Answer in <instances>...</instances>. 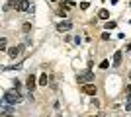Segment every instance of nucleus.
<instances>
[{"label": "nucleus", "mask_w": 131, "mask_h": 117, "mask_svg": "<svg viewBox=\"0 0 131 117\" xmlns=\"http://www.w3.org/2000/svg\"><path fill=\"white\" fill-rule=\"evenodd\" d=\"M10 8H16L18 12L33 14V12H35V2H33V0H8V4L4 6V10L8 12Z\"/></svg>", "instance_id": "nucleus-1"}, {"label": "nucleus", "mask_w": 131, "mask_h": 117, "mask_svg": "<svg viewBox=\"0 0 131 117\" xmlns=\"http://www.w3.org/2000/svg\"><path fill=\"white\" fill-rule=\"evenodd\" d=\"M2 101H4V103H10V106H18V103L22 101V94H20L16 88H14V90H6Z\"/></svg>", "instance_id": "nucleus-2"}, {"label": "nucleus", "mask_w": 131, "mask_h": 117, "mask_svg": "<svg viewBox=\"0 0 131 117\" xmlns=\"http://www.w3.org/2000/svg\"><path fill=\"white\" fill-rule=\"evenodd\" d=\"M24 49H26V45H16V47H10L6 53H8V57H10V59H18V57L22 55Z\"/></svg>", "instance_id": "nucleus-3"}, {"label": "nucleus", "mask_w": 131, "mask_h": 117, "mask_svg": "<svg viewBox=\"0 0 131 117\" xmlns=\"http://www.w3.org/2000/svg\"><path fill=\"white\" fill-rule=\"evenodd\" d=\"M78 84H88V82H94V72L92 70H86L84 74H78Z\"/></svg>", "instance_id": "nucleus-4"}, {"label": "nucleus", "mask_w": 131, "mask_h": 117, "mask_svg": "<svg viewBox=\"0 0 131 117\" xmlns=\"http://www.w3.org/2000/svg\"><path fill=\"white\" fill-rule=\"evenodd\" d=\"M82 92H84V94H88V96H96L98 88H96V84H94V82H88V84H84V86H82Z\"/></svg>", "instance_id": "nucleus-5"}, {"label": "nucleus", "mask_w": 131, "mask_h": 117, "mask_svg": "<svg viewBox=\"0 0 131 117\" xmlns=\"http://www.w3.org/2000/svg\"><path fill=\"white\" fill-rule=\"evenodd\" d=\"M71 29H72V22H67V20H63V22L57 23V31H61V33L71 31Z\"/></svg>", "instance_id": "nucleus-6"}, {"label": "nucleus", "mask_w": 131, "mask_h": 117, "mask_svg": "<svg viewBox=\"0 0 131 117\" xmlns=\"http://www.w3.org/2000/svg\"><path fill=\"white\" fill-rule=\"evenodd\" d=\"M39 80L35 76H33V74H29V76H27V80H26V84H27V90H29V92H33V90H35V86H39Z\"/></svg>", "instance_id": "nucleus-7"}, {"label": "nucleus", "mask_w": 131, "mask_h": 117, "mask_svg": "<svg viewBox=\"0 0 131 117\" xmlns=\"http://www.w3.org/2000/svg\"><path fill=\"white\" fill-rule=\"evenodd\" d=\"M121 59H123V51H115V55H114V68H119Z\"/></svg>", "instance_id": "nucleus-8"}, {"label": "nucleus", "mask_w": 131, "mask_h": 117, "mask_svg": "<svg viewBox=\"0 0 131 117\" xmlns=\"http://www.w3.org/2000/svg\"><path fill=\"white\" fill-rule=\"evenodd\" d=\"M98 18H100V20H108V18H110V12L108 10H100L98 12Z\"/></svg>", "instance_id": "nucleus-9"}, {"label": "nucleus", "mask_w": 131, "mask_h": 117, "mask_svg": "<svg viewBox=\"0 0 131 117\" xmlns=\"http://www.w3.org/2000/svg\"><path fill=\"white\" fill-rule=\"evenodd\" d=\"M22 31H24V33H29V31H31V23H29V22H24Z\"/></svg>", "instance_id": "nucleus-10"}, {"label": "nucleus", "mask_w": 131, "mask_h": 117, "mask_svg": "<svg viewBox=\"0 0 131 117\" xmlns=\"http://www.w3.org/2000/svg\"><path fill=\"white\" fill-rule=\"evenodd\" d=\"M39 86H47V74H41V76H39Z\"/></svg>", "instance_id": "nucleus-11"}, {"label": "nucleus", "mask_w": 131, "mask_h": 117, "mask_svg": "<svg viewBox=\"0 0 131 117\" xmlns=\"http://www.w3.org/2000/svg\"><path fill=\"white\" fill-rule=\"evenodd\" d=\"M22 68V62H18V64H14V67H6L4 70H20Z\"/></svg>", "instance_id": "nucleus-12"}, {"label": "nucleus", "mask_w": 131, "mask_h": 117, "mask_svg": "<svg viewBox=\"0 0 131 117\" xmlns=\"http://www.w3.org/2000/svg\"><path fill=\"white\" fill-rule=\"evenodd\" d=\"M63 6L69 10V8H74V2H71V0H65V2H63Z\"/></svg>", "instance_id": "nucleus-13"}, {"label": "nucleus", "mask_w": 131, "mask_h": 117, "mask_svg": "<svg viewBox=\"0 0 131 117\" xmlns=\"http://www.w3.org/2000/svg\"><path fill=\"white\" fill-rule=\"evenodd\" d=\"M12 84H14V88H16L18 92L22 90V82H20V80H14V82H12Z\"/></svg>", "instance_id": "nucleus-14"}, {"label": "nucleus", "mask_w": 131, "mask_h": 117, "mask_svg": "<svg viewBox=\"0 0 131 117\" xmlns=\"http://www.w3.org/2000/svg\"><path fill=\"white\" fill-rule=\"evenodd\" d=\"M0 49H2V51H8V49H6V37L0 39Z\"/></svg>", "instance_id": "nucleus-15"}, {"label": "nucleus", "mask_w": 131, "mask_h": 117, "mask_svg": "<svg viewBox=\"0 0 131 117\" xmlns=\"http://www.w3.org/2000/svg\"><path fill=\"white\" fill-rule=\"evenodd\" d=\"M57 14H59L61 18H65V16H67V8H59V10H57Z\"/></svg>", "instance_id": "nucleus-16"}, {"label": "nucleus", "mask_w": 131, "mask_h": 117, "mask_svg": "<svg viewBox=\"0 0 131 117\" xmlns=\"http://www.w3.org/2000/svg\"><path fill=\"white\" fill-rule=\"evenodd\" d=\"M115 25H117L115 22H108V23H106V29H114Z\"/></svg>", "instance_id": "nucleus-17"}, {"label": "nucleus", "mask_w": 131, "mask_h": 117, "mask_svg": "<svg viewBox=\"0 0 131 117\" xmlns=\"http://www.w3.org/2000/svg\"><path fill=\"white\" fill-rule=\"evenodd\" d=\"M108 67H110V61H102V62H100V68H104V70H106Z\"/></svg>", "instance_id": "nucleus-18"}, {"label": "nucleus", "mask_w": 131, "mask_h": 117, "mask_svg": "<svg viewBox=\"0 0 131 117\" xmlns=\"http://www.w3.org/2000/svg\"><path fill=\"white\" fill-rule=\"evenodd\" d=\"M110 37H112V35H110V33H108V31H104V33H102V39H104V41H108V39H110Z\"/></svg>", "instance_id": "nucleus-19"}, {"label": "nucleus", "mask_w": 131, "mask_h": 117, "mask_svg": "<svg viewBox=\"0 0 131 117\" xmlns=\"http://www.w3.org/2000/svg\"><path fill=\"white\" fill-rule=\"evenodd\" d=\"M88 6H90L88 2H80V8H82V10H88Z\"/></svg>", "instance_id": "nucleus-20"}, {"label": "nucleus", "mask_w": 131, "mask_h": 117, "mask_svg": "<svg viewBox=\"0 0 131 117\" xmlns=\"http://www.w3.org/2000/svg\"><path fill=\"white\" fill-rule=\"evenodd\" d=\"M125 109H127V111H131V101H125Z\"/></svg>", "instance_id": "nucleus-21"}, {"label": "nucleus", "mask_w": 131, "mask_h": 117, "mask_svg": "<svg viewBox=\"0 0 131 117\" xmlns=\"http://www.w3.org/2000/svg\"><path fill=\"white\" fill-rule=\"evenodd\" d=\"M96 117H100V115H96Z\"/></svg>", "instance_id": "nucleus-22"}]
</instances>
